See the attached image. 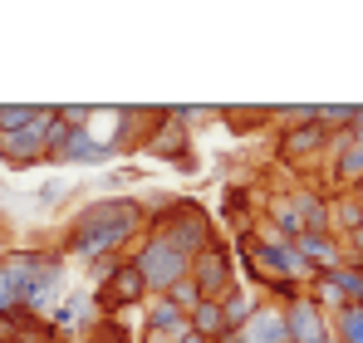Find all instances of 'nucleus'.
Returning a JSON list of instances; mask_svg holds the SVG:
<instances>
[{"label": "nucleus", "mask_w": 363, "mask_h": 343, "mask_svg": "<svg viewBox=\"0 0 363 343\" xmlns=\"http://www.w3.org/2000/svg\"><path fill=\"white\" fill-rule=\"evenodd\" d=\"M329 128L324 123H304V128H285L280 133V142H275V152L285 157V162H314L319 152H329Z\"/></svg>", "instance_id": "6"}, {"label": "nucleus", "mask_w": 363, "mask_h": 343, "mask_svg": "<svg viewBox=\"0 0 363 343\" xmlns=\"http://www.w3.org/2000/svg\"><path fill=\"white\" fill-rule=\"evenodd\" d=\"M216 304H221V319H226V334H231V339H236V334H241L245 324H250V314H255V309H260V304H255V299H250V294H245V289H226V294H221V299H216Z\"/></svg>", "instance_id": "14"}, {"label": "nucleus", "mask_w": 363, "mask_h": 343, "mask_svg": "<svg viewBox=\"0 0 363 343\" xmlns=\"http://www.w3.org/2000/svg\"><path fill=\"white\" fill-rule=\"evenodd\" d=\"M143 294H147V285H143V275H138L133 260H128V265H113V270L104 275L94 304H104V309H128V304H138Z\"/></svg>", "instance_id": "7"}, {"label": "nucleus", "mask_w": 363, "mask_h": 343, "mask_svg": "<svg viewBox=\"0 0 363 343\" xmlns=\"http://www.w3.org/2000/svg\"><path fill=\"white\" fill-rule=\"evenodd\" d=\"M162 299H167V304H177L182 314H191V309H196V304H201V289L191 285V280H177V285L167 289V294H162Z\"/></svg>", "instance_id": "20"}, {"label": "nucleus", "mask_w": 363, "mask_h": 343, "mask_svg": "<svg viewBox=\"0 0 363 343\" xmlns=\"http://www.w3.org/2000/svg\"><path fill=\"white\" fill-rule=\"evenodd\" d=\"M177 343H206V339H201V334H191V329H186V334H182Z\"/></svg>", "instance_id": "25"}, {"label": "nucleus", "mask_w": 363, "mask_h": 343, "mask_svg": "<svg viewBox=\"0 0 363 343\" xmlns=\"http://www.w3.org/2000/svg\"><path fill=\"white\" fill-rule=\"evenodd\" d=\"M147 230L162 235V240H172L182 255H196V250L211 245V216H206L196 201H172V206H167Z\"/></svg>", "instance_id": "4"}, {"label": "nucleus", "mask_w": 363, "mask_h": 343, "mask_svg": "<svg viewBox=\"0 0 363 343\" xmlns=\"http://www.w3.org/2000/svg\"><path fill=\"white\" fill-rule=\"evenodd\" d=\"M147 226V211L138 196H104L89 201L79 211V221L69 226V255L79 260H113V250L128 245V235Z\"/></svg>", "instance_id": "1"}, {"label": "nucleus", "mask_w": 363, "mask_h": 343, "mask_svg": "<svg viewBox=\"0 0 363 343\" xmlns=\"http://www.w3.org/2000/svg\"><path fill=\"white\" fill-rule=\"evenodd\" d=\"M108 157H113V147H108L104 137H94L89 128H74L69 142L60 147V162H79V167H99V162H108Z\"/></svg>", "instance_id": "10"}, {"label": "nucleus", "mask_w": 363, "mask_h": 343, "mask_svg": "<svg viewBox=\"0 0 363 343\" xmlns=\"http://www.w3.org/2000/svg\"><path fill=\"white\" fill-rule=\"evenodd\" d=\"M35 118H40L35 103H0V133H25Z\"/></svg>", "instance_id": "18"}, {"label": "nucleus", "mask_w": 363, "mask_h": 343, "mask_svg": "<svg viewBox=\"0 0 363 343\" xmlns=\"http://www.w3.org/2000/svg\"><path fill=\"white\" fill-rule=\"evenodd\" d=\"M0 343H5V334H0Z\"/></svg>", "instance_id": "26"}, {"label": "nucleus", "mask_w": 363, "mask_h": 343, "mask_svg": "<svg viewBox=\"0 0 363 343\" xmlns=\"http://www.w3.org/2000/svg\"><path fill=\"white\" fill-rule=\"evenodd\" d=\"M10 314H20V294H15L10 280L0 275V319H10Z\"/></svg>", "instance_id": "23"}, {"label": "nucleus", "mask_w": 363, "mask_h": 343, "mask_svg": "<svg viewBox=\"0 0 363 343\" xmlns=\"http://www.w3.org/2000/svg\"><path fill=\"white\" fill-rule=\"evenodd\" d=\"M64 196V176H50V181H40V191H35V206H55Z\"/></svg>", "instance_id": "22"}, {"label": "nucleus", "mask_w": 363, "mask_h": 343, "mask_svg": "<svg viewBox=\"0 0 363 343\" xmlns=\"http://www.w3.org/2000/svg\"><path fill=\"white\" fill-rule=\"evenodd\" d=\"M186 280L201 289V299H221L226 289L236 285V280H231V255H226V250L211 240L206 250H196V255H191V270H186Z\"/></svg>", "instance_id": "5"}, {"label": "nucleus", "mask_w": 363, "mask_h": 343, "mask_svg": "<svg viewBox=\"0 0 363 343\" xmlns=\"http://www.w3.org/2000/svg\"><path fill=\"white\" fill-rule=\"evenodd\" d=\"M359 118H363L359 103H319V123H324L329 133H349Z\"/></svg>", "instance_id": "16"}, {"label": "nucleus", "mask_w": 363, "mask_h": 343, "mask_svg": "<svg viewBox=\"0 0 363 343\" xmlns=\"http://www.w3.org/2000/svg\"><path fill=\"white\" fill-rule=\"evenodd\" d=\"M241 343H290L285 309H270V304H260V309L250 314V324L241 329Z\"/></svg>", "instance_id": "11"}, {"label": "nucleus", "mask_w": 363, "mask_h": 343, "mask_svg": "<svg viewBox=\"0 0 363 343\" xmlns=\"http://www.w3.org/2000/svg\"><path fill=\"white\" fill-rule=\"evenodd\" d=\"M285 128H304V123H319V108L314 103H290V108H275Z\"/></svg>", "instance_id": "21"}, {"label": "nucleus", "mask_w": 363, "mask_h": 343, "mask_svg": "<svg viewBox=\"0 0 363 343\" xmlns=\"http://www.w3.org/2000/svg\"><path fill=\"white\" fill-rule=\"evenodd\" d=\"M285 324H290V343H329V319H324V309L314 304V299H295L290 309H285Z\"/></svg>", "instance_id": "8"}, {"label": "nucleus", "mask_w": 363, "mask_h": 343, "mask_svg": "<svg viewBox=\"0 0 363 343\" xmlns=\"http://www.w3.org/2000/svg\"><path fill=\"white\" fill-rule=\"evenodd\" d=\"M143 147H147L152 157H162V162H172V157L186 162V128H182L177 118H162V123H157V137H147Z\"/></svg>", "instance_id": "12"}, {"label": "nucleus", "mask_w": 363, "mask_h": 343, "mask_svg": "<svg viewBox=\"0 0 363 343\" xmlns=\"http://www.w3.org/2000/svg\"><path fill=\"white\" fill-rule=\"evenodd\" d=\"M334 343H363V304H344L334 314Z\"/></svg>", "instance_id": "15"}, {"label": "nucleus", "mask_w": 363, "mask_h": 343, "mask_svg": "<svg viewBox=\"0 0 363 343\" xmlns=\"http://www.w3.org/2000/svg\"><path fill=\"white\" fill-rule=\"evenodd\" d=\"M186 329L191 334H201L206 343H226L231 334H226V319H221V304L216 299H201L191 314H186Z\"/></svg>", "instance_id": "13"}, {"label": "nucleus", "mask_w": 363, "mask_h": 343, "mask_svg": "<svg viewBox=\"0 0 363 343\" xmlns=\"http://www.w3.org/2000/svg\"><path fill=\"white\" fill-rule=\"evenodd\" d=\"M329 226H334V230H344V235H349V230H359V226H363V206L354 201V196L334 201V206H329Z\"/></svg>", "instance_id": "19"}, {"label": "nucleus", "mask_w": 363, "mask_h": 343, "mask_svg": "<svg viewBox=\"0 0 363 343\" xmlns=\"http://www.w3.org/2000/svg\"><path fill=\"white\" fill-rule=\"evenodd\" d=\"M147 329H167V334H186V314H182L177 304L157 299V304L147 309Z\"/></svg>", "instance_id": "17"}, {"label": "nucleus", "mask_w": 363, "mask_h": 343, "mask_svg": "<svg viewBox=\"0 0 363 343\" xmlns=\"http://www.w3.org/2000/svg\"><path fill=\"white\" fill-rule=\"evenodd\" d=\"M0 275L20 294L25 314H35V319L55 314L60 285H64V260L55 250H10V255H0Z\"/></svg>", "instance_id": "2"}, {"label": "nucleus", "mask_w": 363, "mask_h": 343, "mask_svg": "<svg viewBox=\"0 0 363 343\" xmlns=\"http://www.w3.org/2000/svg\"><path fill=\"white\" fill-rule=\"evenodd\" d=\"M133 270L143 275V285L147 294H167V289L186 280V270H191V255H182L172 240H162V235H147L143 245H138V255H133Z\"/></svg>", "instance_id": "3"}, {"label": "nucleus", "mask_w": 363, "mask_h": 343, "mask_svg": "<svg viewBox=\"0 0 363 343\" xmlns=\"http://www.w3.org/2000/svg\"><path fill=\"white\" fill-rule=\"evenodd\" d=\"M295 250H300V255L314 265V270H319V275H324V270H339V265L349 260L334 230H304V235H295Z\"/></svg>", "instance_id": "9"}, {"label": "nucleus", "mask_w": 363, "mask_h": 343, "mask_svg": "<svg viewBox=\"0 0 363 343\" xmlns=\"http://www.w3.org/2000/svg\"><path fill=\"white\" fill-rule=\"evenodd\" d=\"M349 250L359 255V265H363V226H359V230H349Z\"/></svg>", "instance_id": "24"}]
</instances>
